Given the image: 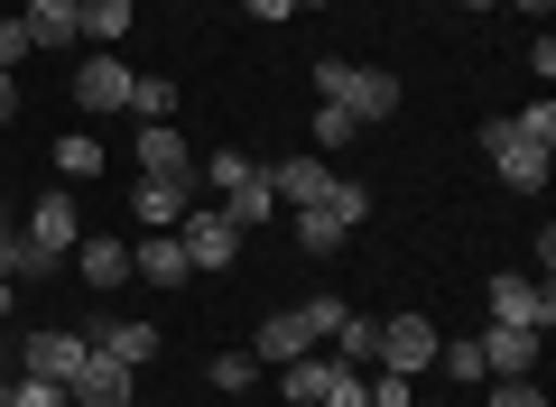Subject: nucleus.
Returning <instances> with one entry per match:
<instances>
[{
	"label": "nucleus",
	"instance_id": "nucleus-1",
	"mask_svg": "<svg viewBox=\"0 0 556 407\" xmlns=\"http://www.w3.org/2000/svg\"><path fill=\"white\" fill-rule=\"evenodd\" d=\"M473 149L492 157V176H501L510 194H538V186H547V167H556V102L538 93L529 112L482 120V130H473Z\"/></svg>",
	"mask_w": 556,
	"mask_h": 407
},
{
	"label": "nucleus",
	"instance_id": "nucleus-2",
	"mask_svg": "<svg viewBox=\"0 0 556 407\" xmlns=\"http://www.w3.org/2000/svg\"><path fill=\"white\" fill-rule=\"evenodd\" d=\"M75 241H84L75 186H47L38 204H28V222H20V278H56L65 259H75Z\"/></svg>",
	"mask_w": 556,
	"mask_h": 407
},
{
	"label": "nucleus",
	"instance_id": "nucleus-3",
	"mask_svg": "<svg viewBox=\"0 0 556 407\" xmlns=\"http://www.w3.org/2000/svg\"><path fill=\"white\" fill-rule=\"evenodd\" d=\"M316 102L353 112V130H390V112H399V75L353 65V56H316Z\"/></svg>",
	"mask_w": 556,
	"mask_h": 407
},
{
	"label": "nucleus",
	"instance_id": "nucleus-4",
	"mask_svg": "<svg viewBox=\"0 0 556 407\" xmlns=\"http://www.w3.org/2000/svg\"><path fill=\"white\" fill-rule=\"evenodd\" d=\"M343 325V296H306V306H278L260 315L251 333V361H298V352H325V333Z\"/></svg>",
	"mask_w": 556,
	"mask_h": 407
},
{
	"label": "nucleus",
	"instance_id": "nucleus-5",
	"mask_svg": "<svg viewBox=\"0 0 556 407\" xmlns=\"http://www.w3.org/2000/svg\"><path fill=\"white\" fill-rule=\"evenodd\" d=\"M177 251H186V269H195V278H214V269H232V259H241V222L223 214V204H186V214H177Z\"/></svg>",
	"mask_w": 556,
	"mask_h": 407
},
{
	"label": "nucleus",
	"instance_id": "nucleus-6",
	"mask_svg": "<svg viewBox=\"0 0 556 407\" xmlns=\"http://www.w3.org/2000/svg\"><path fill=\"white\" fill-rule=\"evenodd\" d=\"M437 315H390L380 325V361L371 370H399V380H417V370H437Z\"/></svg>",
	"mask_w": 556,
	"mask_h": 407
},
{
	"label": "nucleus",
	"instance_id": "nucleus-7",
	"mask_svg": "<svg viewBox=\"0 0 556 407\" xmlns=\"http://www.w3.org/2000/svg\"><path fill=\"white\" fill-rule=\"evenodd\" d=\"M492 325H519V333H547V325H556V288H547V278H529V269L492 278Z\"/></svg>",
	"mask_w": 556,
	"mask_h": 407
},
{
	"label": "nucleus",
	"instance_id": "nucleus-8",
	"mask_svg": "<svg viewBox=\"0 0 556 407\" xmlns=\"http://www.w3.org/2000/svg\"><path fill=\"white\" fill-rule=\"evenodd\" d=\"M84 352H93V343H84V333H65V325H47V333H28V343H20V380H75V370H84Z\"/></svg>",
	"mask_w": 556,
	"mask_h": 407
},
{
	"label": "nucleus",
	"instance_id": "nucleus-9",
	"mask_svg": "<svg viewBox=\"0 0 556 407\" xmlns=\"http://www.w3.org/2000/svg\"><path fill=\"white\" fill-rule=\"evenodd\" d=\"M130 157H139V176H167V186H195V149H186V130H167V120H139Z\"/></svg>",
	"mask_w": 556,
	"mask_h": 407
},
{
	"label": "nucleus",
	"instance_id": "nucleus-10",
	"mask_svg": "<svg viewBox=\"0 0 556 407\" xmlns=\"http://www.w3.org/2000/svg\"><path fill=\"white\" fill-rule=\"evenodd\" d=\"M130 389H139V370H121L112 352H84V370L65 380V398L75 407H130Z\"/></svg>",
	"mask_w": 556,
	"mask_h": 407
},
{
	"label": "nucleus",
	"instance_id": "nucleus-11",
	"mask_svg": "<svg viewBox=\"0 0 556 407\" xmlns=\"http://www.w3.org/2000/svg\"><path fill=\"white\" fill-rule=\"evenodd\" d=\"M473 343H482V370H492V380H529V370H538V343H547V333H519V325H482Z\"/></svg>",
	"mask_w": 556,
	"mask_h": 407
},
{
	"label": "nucleus",
	"instance_id": "nucleus-12",
	"mask_svg": "<svg viewBox=\"0 0 556 407\" xmlns=\"http://www.w3.org/2000/svg\"><path fill=\"white\" fill-rule=\"evenodd\" d=\"M325 186H334V167H325L316 149H298V157H269V194H278V204H325Z\"/></svg>",
	"mask_w": 556,
	"mask_h": 407
},
{
	"label": "nucleus",
	"instance_id": "nucleus-13",
	"mask_svg": "<svg viewBox=\"0 0 556 407\" xmlns=\"http://www.w3.org/2000/svg\"><path fill=\"white\" fill-rule=\"evenodd\" d=\"M75 102L84 112H130V65L121 56H84L75 65Z\"/></svg>",
	"mask_w": 556,
	"mask_h": 407
},
{
	"label": "nucleus",
	"instance_id": "nucleus-14",
	"mask_svg": "<svg viewBox=\"0 0 556 407\" xmlns=\"http://www.w3.org/2000/svg\"><path fill=\"white\" fill-rule=\"evenodd\" d=\"M65 269H75L84 288L102 296V288H121V278H130V241H112V232H84V241H75V259H65Z\"/></svg>",
	"mask_w": 556,
	"mask_h": 407
},
{
	"label": "nucleus",
	"instance_id": "nucleus-15",
	"mask_svg": "<svg viewBox=\"0 0 556 407\" xmlns=\"http://www.w3.org/2000/svg\"><path fill=\"white\" fill-rule=\"evenodd\" d=\"M20 28H28V47H84V0H28Z\"/></svg>",
	"mask_w": 556,
	"mask_h": 407
},
{
	"label": "nucleus",
	"instance_id": "nucleus-16",
	"mask_svg": "<svg viewBox=\"0 0 556 407\" xmlns=\"http://www.w3.org/2000/svg\"><path fill=\"white\" fill-rule=\"evenodd\" d=\"M334 352H298V361H278V398H288V407H316L325 398V389H334Z\"/></svg>",
	"mask_w": 556,
	"mask_h": 407
},
{
	"label": "nucleus",
	"instance_id": "nucleus-17",
	"mask_svg": "<svg viewBox=\"0 0 556 407\" xmlns=\"http://www.w3.org/2000/svg\"><path fill=\"white\" fill-rule=\"evenodd\" d=\"M130 278H149V288H177V278H195V269H186L177 232H139V241H130Z\"/></svg>",
	"mask_w": 556,
	"mask_h": 407
},
{
	"label": "nucleus",
	"instance_id": "nucleus-18",
	"mask_svg": "<svg viewBox=\"0 0 556 407\" xmlns=\"http://www.w3.org/2000/svg\"><path fill=\"white\" fill-rule=\"evenodd\" d=\"M84 343H93V352H112L121 370H149V361H159V325H139V315H130V325H93Z\"/></svg>",
	"mask_w": 556,
	"mask_h": 407
},
{
	"label": "nucleus",
	"instance_id": "nucleus-19",
	"mask_svg": "<svg viewBox=\"0 0 556 407\" xmlns=\"http://www.w3.org/2000/svg\"><path fill=\"white\" fill-rule=\"evenodd\" d=\"M186 204H195V186H167V176H139V186H130V214L149 222V232H177Z\"/></svg>",
	"mask_w": 556,
	"mask_h": 407
},
{
	"label": "nucleus",
	"instance_id": "nucleus-20",
	"mask_svg": "<svg viewBox=\"0 0 556 407\" xmlns=\"http://www.w3.org/2000/svg\"><path fill=\"white\" fill-rule=\"evenodd\" d=\"M223 214H232L241 232H260V222L278 214V194H269V167H260V157H251V167H241V186L223 194Z\"/></svg>",
	"mask_w": 556,
	"mask_h": 407
},
{
	"label": "nucleus",
	"instance_id": "nucleus-21",
	"mask_svg": "<svg viewBox=\"0 0 556 407\" xmlns=\"http://www.w3.org/2000/svg\"><path fill=\"white\" fill-rule=\"evenodd\" d=\"M325 343H334V361H353V370H371V361H380V315H353V306H343V325L325 333Z\"/></svg>",
	"mask_w": 556,
	"mask_h": 407
},
{
	"label": "nucleus",
	"instance_id": "nucleus-22",
	"mask_svg": "<svg viewBox=\"0 0 556 407\" xmlns=\"http://www.w3.org/2000/svg\"><path fill=\"white\" fill-rule=\"evenodd\" d=\"M139 20V0H84V47H121Z\"/></svg>",
	"mask_w": 556,
	"mask_h": 407
},
{
	"label": "nucleus",
	"instance_id": "nucleus-23",
	"mask_svg": "<svg viewBox=\"0 0 556 407\" xmlns=\"http://www.w3.org/2000/svg\"><path fill=\"white\" fill-rule=\"evenodd\" d=\"M343 241H353V232H343L334 214H316V204H298V251H306V259H334Z\"/></svg>",
	"mask_w": 556,
	"mask_h": 407
},
{
	"label": "nucleus",
	"instance_id": "nucleus-24",
	"mask_svg": "<svg viewBox=\"0 0 556 407\" xmlns=\"http://www.w3.org/2000/svg\"><path fill=\"white\" fill-rule=\"evenodd\" d=\"M56 176H65V186L102 176V139H93V130H65V139H56Z\"/></svg>",
	"mask_w": 556,
	"mask_h": 407
},
{
	"label": "nucleus",
	"instance_id": "nucleus-25",
	"mask_svg": "<svg viewBox=\"0 0 556 407\" xmlns=\"http://www.w3.org/2000/svg\"><path fill=\"white\" fill-rule=\"evenodd\" d=\"M316 214H334L343 232H362V214H371V186H362V176H334V186H325V204Z\"/></svg>",
	"mask_w": 556,
	"mask_h": 407
},
{
	"label": "nucleus",
	"instance_id": "nucleus-26",
	"mask_svg": "<svg viewBox=\"0 0 556 407\" xmlns=\"http://www.w3.org/2000/svg\"><path fill=\"white\" fill-rule=\"evenodd\" d=\"M130 120H177V84L167 75H130Z\"/></svg>",
	"mask_w": 556,
	"mask_h": 407
},
{
	"label": "nucleus",
	"instance_id": "nucleus-27",
	"mask_svg": "<svg viewBox=\"0 0 556 407\" xmlns=\"http://www.w3.org/2000/svg\"><path fill=\"white\" fill-rule=\"evenodd\" d=\"M437 370H445L455 389H482V380H492V370H482V343H473V333H464V343H437Z\"/></svg>",
	"mask_w": 556,
	"mask_h": 407
},
{
	"label": "nucleus",
	"instance_id": "nucleus-28",
	"mask_svg": "<svg viewBox=\"0 0 556 407\" xmlns=\"http://www.w3.org/2000/svg\"><path fill=\"white\" fill-rule=\"evenodd\" d=\"M482 407H547V380H482Z\"/></svg>",
	"mask_w": 556,
	"mask_h": 407
},
{
	"label": "nucleus",
	"instance_id": "nucleus-29",
	"mask_svg": "<svg viewBox=\"0 0 556 407\" xmlns=\"http://www.w3.org/2000/svg\"><path fill=\"white\" fill-rule=\"evenodd\" d=\"M353 112H334V102H316V157H334V149H353Z\"/></svg>",
	"mask_w": 556,
	"mask_h": 407
},
{
	"label": "nucleus",
	"instance_id": "nucleus-30",
	"mask_svg": "<svg viewBox=\"0 0 556 407\" xmlns=\"http://www.w3.org/2000/svg\"><path fill=\"white\" fill-rule=\"evenodd\" d=\"M0 407H75L56 380H0Z\"/></svg>",
	"mask_w": 556,
	"mask_h": 407
},
{
	"label": "nucleus",
	"instance_id": "nucleus-31",
	"mask_svg": "<svg viewBox=\"0 0 556 407\" xmlns=\"http://www.w3.org/2000/svg\"><path fill=\"white\" fill-rule=\"evenodd\" d=\"M204 380H214V389H232V398H241V389L260 380V361H251V352H214V370H204Z\"/></svg>",
	"mask_w": 556,
	"mask_h": 407
},
{
	"label": "nucleus",
	"instance_id": "nucleus-32",
	"mask_svg": "<svg viewBox=\"0 0 556 407\" xmlns=\"http://www.w3.org/2000/svg\"><path fill=\"white\" fill-rule=\"evenodd\" d=\"M316 407H371V380H362V370H353V361H343V370H334V389H325V398H316Z\"/></svg>",
	"mask_w": 556,
	"mask_h": 407
},
{
	"label": "nucleus",
	"instance_id": "nucleus-33",
	"mask_svg": "<svg viewBox=\"0 0 556 407\" xmlns=\"http://www.w3.org/2000/svg\"><path fill=\"white\" fill-rule=\"evenodd\" d=\"M519 65H529V75H538V93H547V84H556V38H547V28H538V38H529V56H519Z\"/></svg>",
	"mask_w": 556,
	"mask_h": 407
},
{
	"label": "nucleus",
	"instance_id": "nucleus-34",
	"mask_svg": "<svg viewBox=\"0 0 556 407\" xmlns=\"http://www.w3.org/2000/svg\"><path fill=\"white\" fill-rule=\"evenodd\" d=\"M28 56H38V47H28V28H20V20H0V65H10V75H20Z\"/></svg>",
	"mask_w": 556,
	"mask_h": 407
},
{
	"label": "nucleus",
	"instance_id": "nucleus-35",
	"mask_svg": "<svg viewBox=\"0 0 556 407\" xmlns=\"http://www.w3.org/2000/svg\"><path fill=\"white\" fill-rule=\"evenodd\" d=\"M362 380H371V407H408V380L399 370H362Z\"/></svg>",
	"mask_w": 556,
	"mask_h": 407
},
{
	"label": "nucleus",
	"instance_id": "nucleus-36",
	"mask_svg": "<svg viewBox=\"0 0 556 407\" xmlns=\"http://www.w3.org/2000/svg\"><path fill=\"white\" fill-rule=\"evenodd\" d=\"M241 10H251L260 28H278V20H298V0H241Z\"/></svg>",
	"mask_w": 556,
	"mask_h": 407
},
{
	"label": "nucleus",
	"instance_id": "nucleus-37",
	"mask_svg": "<svg viewBox=\"0 0 556 407\" xmlns=\"http://www.w3.org/2000/svg\"><path fill=\"white\" fill-rule=\"evenodd\" d=\"M0 278H20V222L0 214Z\"/></svg>",
	"mask_w": 556,
	"mask_h": 407
},
{
	"label": "nucleus",
	"instance_id": "nucleus-38",
	"mask_svg": "<svg viewBox=\"0 0 556 407\" xmlns=\"http://www.w3.org/2000/svg\"><path fill=\"white\" fill-rule=\"evenodd\" d=\"M10 112H20V75L0 65V130H10Z\"/></svg>",
	"mask_w": 556,
	"mask_h": 407
},
{
	"label": "nucleus",
	"instance_id": "nucleus-39",
	"mask_svg": "<svg viewBox=\"0 0 556 407\" xmlns=\"http://www.w3.org/2000/svg\"><path fill=\"white\" fill-rule=\"evenodd\" d=\"M510 10H529V20H538V28H547V10H556V0H510Z\"/></svg>",
	"mask_w": 556,
	"mask_h": 407
},
{
	"label": "nucleus",
	"instance_id": "nucleus-40",
	"mask_svg": "<svg viewBox=\"0 0 556 407\" xmlns=\"http://www.w3.org/2000/svg\"><path fill=\"white\" fill-rule=\"evenodd\" d=\"M455 10H473V20H482V10H501V0H455Z\"/></svg>",
	"mask_w": 556,
	"mask_h": 407
},
{
	"label": "nucleus",
	"instance_id": "nucleus-41",
	"mask_svg": "<svg viewBox=\"0 0 556 407\" xmlns=\"http://www.w3.org/2000/svg\"><path fill=\"white\" fill-rule=\"evenodd\" d=\"M0 167H10V139H0Z\"/></svg>",
	"mask_w": 556,
	"mask_h": 407
},
{
	"label": "nucleus",
	"instance_id": "nucleus-42",
	"mask_svg": "<svg viewBox=\"0 0 556 407\" xmlns=\"http://www.w3.org/2000/svg\"><path fill=\"white\" fill-rule=\"evenodd\" d=\"M298 10H325V0H298Z\"/></svg>",
	"mask_w": 556,
	"mask_h": 407
},
{
	"label": "nucleus",
	"instance_id": "nucleus-43",
	"mask_svg": "<svg viewBox=\"0 0 556 407\" xmlns=\"http://www.w3.org/2000/svg\"><path fill=\"white\" fill-rule=\"evenodd\" d=\"M167 10H186V0H167Z\"/></svg>",
	"mask_w": 556,
	"mask_h": 407
}]
</instances>
